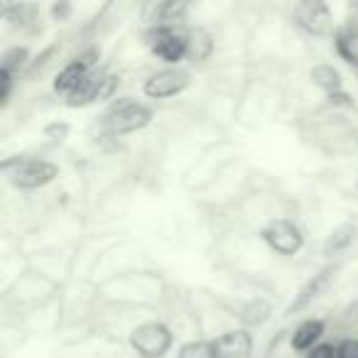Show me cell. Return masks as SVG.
Instances as JSON below:
<instances>
[{"mask_svg":"<svg viewBox=\"0 0 358 358\" xmlns=\"http://www.w3.org/2000/svg\"><path fill=\"white\" fill-rule=\"evenodd\" d=\"M155 118V110L148 103H138L130 96H120L113 99L106 106L103 115H101V128L110 138H120V135H130L145 130Z\"/></svg>","mask_w":358,"mask_h":358,"instance_id":"1","label":"cell"},{"mask_svg":"<svg viewBox=\"0 0 358 358\" xmlns=\"http://www.w3.org/2000/svg\"><path fill=\"white\" fill-rule=\"evenodd\" d=\"M0 169L10 177V185L22 192L42 189L59 177V167L55 162L37 157H10L0 164Z\"/></svg>","mask_w":358,"mask_h":358,"instance_id":"2","label":"cell"},{"mask_svg":"<svg viewBox=\"0 0 358 358\" xmlns=\"http://www.w3.org/2000/svg\"><path fill=\"white\" fill-rule=\"evenodd\" d=\"M148 47L159 62L177 66L187 59V27L182 25H152L145 35Z\"/></svg>","mask_w":358,"mask_h":358,"instance_id":"3","label":"cell"},{"mask_svg":"<svg viewBox=\"0 0 358 358\" xmlns=\"http://www.w3.org/2000/svg\"><path fill=\"white\" fill-rule=\"evenodd\" d=\"M128 343L138 358H164L174 346V334L164 322H145L130 331Z\"/></svg>","mask_w":358,"mask_h":358,"instance_id":"4","label":"cell"},{"mask_svg":"<svg viewBox=\"0 0 358 358\" xmlns=\"http://www.w3.org/2000/svg\"><path fill=\"white\" fill-rule=\"evenodd\" d=\"M292 20L299 30L312 37H329L336 32L334 13L327 0H294Z\"/></svg>","mask_w":358,"mask_h":358,"instance_id":"5","label":"cell"},{"mask_svg":"<svg viewBox=\"0 0 358 358\" xmlns=\"http://www.w3.org/2000/svg\"><path fill=\"white\" fill-rule=\"evenodd\" d=\"M260 241L268 245L273 253L282 258H292L304 248V234L292 219H273L260 229Z\"/></svg>","mask_w":358,"mask_h":358,"instance_id":"6","label":"cell"},{"mask_svg":"<svg viewBox=\"0 0 358 358\" xmlns=\"http://www.w3.org/2000/svg\"><path fill=\"white\" fill-rule=\"evenodd\" d=\"M189 86H192V71L177 64V66H164V69L150 74L143 81V94L152 101H164L185 94Z\"/></svg>","mask_w":358,"mask_h":358,"instance_id":"7","label":"cell"},{"mask_svg":"<svg viewBox=\"0 0 358 358\" xmlns=\"http://www.w3.org/2000/svg\"><path fill=\"white\" fill-rule=\"evenodd\" d=\"M99 59H101V50L91 47V50L76 55L71 62H66V64L57 71L55 81H52V89H55V94L62 96V99H66V96L74 94V91L81 86V81H84L86 76L96 69Z\"/></svg>","mask_w":358,"mask_h":358,"instance_id":"8","label":"cell"},{"mask_svg":"<svg viewBox=\"0 0 358 358\" xmlns=\"http://www.w3.org/2000/svg\"><path fill=\"white\" fill-rule=\"evenodd\" d=\"M336 270H338L336 265H329V268H324L322 273H317L314 278H309L307 282L302 285V289L297 292V297H294L292 302H289V307L285 309V317H292V314L304 312L309 304L317 302V299L329 289V285L334 282V278H336Z\"/></svg>","mask_w":358,"mask_h":358,"instance_id":"9","label":"cell"},{"mask_svg":"<svg viewBox=\"0 0 358 358\" xmlns=\"http://www.w3.org/2000/svg\"><path fill=\"white\" fill-rule=\"evenodd\" d=\"M211 343H214L216 358H250L255 348V341L248 329H231V331H224L216 338H211Z\"/></svg>","mask_w":358,"mask_h":358,"instance_id":"10","label":"cell"},{"mask_svg":"<svg viewBox=\"0 0 358 358\" xmlns=\"http://www.w3.org/2000/svg\"><path fill=\"white\" fill-rule=\"evenodd\" d=\"M216 42L206 27H187V62L189 64H206L214 57Z\"/></svg>","mask_w":358,"mask_h":358,"instance_id":"11","label":"cell"},{"mask_svg":"<svg viewBox=\"0 0 358 358\" xmlns=\"http://www.w3.org/2000/svg\"><path fill=\"white\" fill-rule=\"evenodd\" d=\"M324 331H327V322L324 319H304L294 327L292 336H289V346L297 353H307L322 341Z\"/></svg>","mask_w":358,"mask_h":358,"instance_id":"12","label":"cell"},{"mask_svg":"<svg viewBox=\"0 0 358 358\" xmlns=\"http://www.w3.org/2000/svg\"><path fill=\"white\" fill-rule=\"evenodd\" d=\"M103 76H106V71L94 69L84 81H81V86L74 91V94L66 96L64 103L69 106V108H86V106H91V103H99V101H101V86H103Z\"/></svg>","mask_w":358,"mask_h":358,"instance_id":"13","label":"cell"},{"mask_svg":"<svg viewBox=\"0 0 358 358\" xmlns=\"http://www.w3.org/2000/svg\"><path fill=\"white\" fill-rule=\"evenodd\" d=\"M358 238V226L353 221H343L336 229L329 234V238L324 241V258H338L341 253H346Z\"/></svg>","mask_w":358,"mask_h":358,"instance_id":"14","label":"cell"},{"mask_svg":"<svg viewBox=\"0 0 358 358\" xmlns=\"http://www.w3.org/2000/svg\"><path fill=\"white\" fill-rule=\"evenodd\" d=\"M331 37H334V50H336V55L341 57L348 66L358 69V22L336 27V32H334Z\"/></svg>","mask_w":358,"mask_h":358,"instance_id":"15","label":"cell"},{"mask_svg":"<svg viewBox=\"0 0 358 358\" xmlns=\"http://www.w3.org/2000/svg\"><path fill=\"white\" fill-rule=\"evenodd\" d=\"M194 0H159L152 10V25H179L189 15Z\"/></svg>","mask_w":358,"mask_h":358,"instance_id":"16","label":"cell"},{"mask_svg":"<svg viewBox=\"0 0 358 358\" xmlns=\"http://www.w3.org/2000/svg\"><path fill=\"white\" fill-rule=\"evenodd\" d=\"M3 17H6L8 22H10V27H20V30H27V27H32L35 22H40V8H37V3H32V0H20V3H13L10 8H6L3 10Z\"/></svg>","mask_w":358,"mask_h":358,"instance_id":"17","label":"cell"},{"mask_svg":"<svg viewBox=\"0 0 358 358\" xmlns=\"http://www.w3.org/2000/svg\"><path fill=\"white\" fill-rule=\"evenodd\" d=\"M309 79H312V84L317 86V89H322L324 94H331V91L343 89L341 71H338L334 64H327V62H322V64H314L312 71H309Z\"/></svg>","mask_w":358,"mask_h":358,"instance_id":"18","label":"cell"},{"mask_svg":"<svg viewBox=\"0 0 358 358\" xmlns=\"http://www.w3.org/2000/svg\"><path fill=\"white\" fill-rule=\"evenodd\" d=\"M30 62H32L30 47L15 45V47H8V50L3 52V57H0V69H6V71H10L13 76H17V74H22V71H27Z\"/></svg>","mask_w":358,"mask_h":358,"instance_id":"19","label":"cell"},{"mask_svg":"<svg viewBox=\"0 0 358 358\" xmlns=\"http://www.w3.org/2000/svg\"><path fill=\"white\" fill-rule=\"evenodd\" d=\"M177 358H216L214 343L204 341V338H194V341H185L177 348Z\"/></svg>","mask_w":358,"mask_h":358,"instance_id":"20","label":"cell"},{"mask_svg":"<svg viewBox=\"0 0 358 358\" xmlns=\"http://www.w3.org/2000/svg\"><path fill=\"white\" fill-rule=\"evenodd\" d=\"M268 317H270V302L263 297H255L243 307V317L241 319H243L245 324H255V327H258V324H263Z\"/></svg>","mask_w":358,"mask_h":358,"instance_id":"21","label":"cell"},{"mask_svg":"<svg viewBox=\"0 0 358 358\" xmlns=\"http://www.w3.org/2000/svg\"><path fill=\"white\" fill-rule=\"evenodd\" d=\"M59 52H62V45H59V42H57V45H50V47H47V50L42 52V55H37L35 59L30 62V66H27V71H25L27 79H32V76L42 74V69H45V66L50 64V62L55 59V57L59 55Z\"/></svg>","mask_w":358,"mask_h":358,"instance_id":"22","label":"cell"},{"mask_svg":"<svg viewBox=\"0 0 358 358\" xmlns=\"http://www.w3.org/2000/svg\"><path fill=\"white\" fill-rule=\"evenodd\" d=\"M42 133H45V138L52 140V143H62V140L69 138L71 125L64 123V120H52V123H47L45 128H42Z\"/></svg>","mask_w":358,"mask_h":358,"instance_id":"23","label":"cell"},{"mask_svg":"<svg viewBox=\"0 0 358 358\" xmlns=\"http://www.w3.org/2000/svg\"><path fill=\"white\" fill-rule=\"evenodd\" d=\"M327 103L334 106V108H346V110H356V99L348 94L346 89H338L327 94Z\"/></svg>","mask_w":358,"mask_h":358,"instance_id":"24","label":"cell"},{"mask_svg":"<svg viewBox=\"0 0 358 358\" xmlns=\"http://www.w3.org/2000/svg\"><path fill=\"white\" fill-rule=\"evenodd\" d=\"M15 79L10 71L0 69V108H6L10 103V96H13V89H15Z\"/></svg>","mask_w":358,"mask_h":358,"instance_id":"25","label":"cell"},{"mask_svg":"<svg viewBox=\"0 0 358 358\" xmlns=\"http://www.w3.org/2000/svg\"><path fill=\"white\" fill-rule=\"evenodd\" d=\"M50 15L55 22H66L71 15H74V6H71V0H55L50 8Z\"/></svg>","mask_w":358,"mask_h":358,"instance_id":"26","label":"cell"},{"mask_svg":"<svg viewBox=\"0 0 358 358\" xmlns=\"http://www.w3.org/2000/svg\"><path fill=\"white\" fill-rule=\"evenodd\" d=\"M336 358H358V338L348 336L336 343Z\"/></svg>","mask_w":358,"mask_h":358,"instance_id":"27","label":"cell"},{"mask_svg":"<svg viewBox=\"0 0 358 358\" xmlns=\"http://www.w3.org/2000/svg\"><path fill=\"white\" fill-rule=\"evenodd\" d=\"M304 358H336V346L327 341H319L317 346L304 353Z\"/></svg>","mask_w":358,"mask_h":358,"instance_id":"28","label":"cell"},{"mask_svg":"<svg viewBox=\"0 0 358 358\" xmlns=\"http://www.w3.org/2000/svg\"><path fill=\"white\" fill-rule=\"evenodd\" d=\"M13 6V0H3V10H6V8H10Z\"/></svg>","mask_w":358,"mask_h":358,"instance_id":"29","label":"cell"},{"mask_svg":"<svg viewBox=\"0 0 358 358\" xmlns=\"http://www.w3.org/2000/svg\"><path fill=\"white\" fill-rule=\"evenodd\" d=\"M356 189H358V174H356Z\"/></svg>","mask_w":358,"mask_h":358,"instance_id":"30","label":"cell"},{"mask_svg":"<svg viewBox=\"0 0 358 358\" xmlns=\"http://www.w3.org/2000/svg\"><path fill=\"white\" fill-rule=\"evenodd\" d=\"M356 76H358V69H356Z\"/></svg>","mask_w":358,"mask_h":358,"instance_id":"31","label":"cell"}]
</instances>
